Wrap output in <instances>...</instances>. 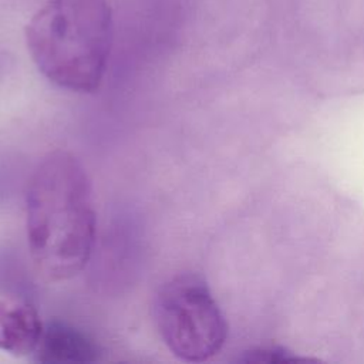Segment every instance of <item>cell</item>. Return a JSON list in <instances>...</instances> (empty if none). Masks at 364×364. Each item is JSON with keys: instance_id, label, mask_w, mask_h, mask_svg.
<instances>
[{"instance_id": "obj_5", "label": "cell", "mask_w": 364, "mask_h": 364, "mask_svg": "<svg viewBox=\"0 0 364 364\" xmlns=\"http://www.w3.org/2000/svg\"><path fill=\"white\" fill-rule=\"evenodd\" d=\"M44 324L33 304L18 299H0V350L23 357L34 354Z\"/></svg>"}, {"instance_id": "obj_3", "label": "cell", "mask_w": 364, "mask_h": 364, "mask_svg": "<svg viewBox=\"0 0 364 364\" xmlns=\"http://www.w3.org/2000/svg\"><path fill=\"white\" fill-rule=\"evenodd\" d=\"M154 317L162 341L182 361H206L226 341L225 316L208 284L195 274H179L161 286Z\"/></svg>"}, {"instance_id": "obj_4", "label": "cell", "mask_w": 364, "mask_h": 364, "mask_svg": "<svg viewBox=\"0 0 364 364\" xmlns=\"http://www.w3.org/2000/svg\"><path fill=\"white\" fill-rule=\"evenodd\" d=\"M98 354L97 344L84 331L67 321L51 320L44 324L34 358L43 364H87L97 361Z\"/></svg>"}, {"instance_id": "obj_2", "label": "cell", "mask_w": 364, "mask_h": 364, "mask_svg": "<svg viewBox=\"0 0 364 364\" xmlns=\"http://www.w3.org/2000/svg\"><path fill=\"white\" fill-rule=\"evenodd\" d=\"M37 68L55 85L94 92L105 74L112 41L108 0H50L26 28Z\"/></svg>"}, {"instance_id": "obj_1", "label": "cell", "mask_w": 364, "mask_h": 364, "mask_svg": "<svg viewBox=\"0 0 364 364\" xmlns=\"http://www.w3.org/2000/svg\"><path fill=\"white\" fill-rule=\"evenodd\" d=\"M97 218L82 164L70 152H48L26 192L27 243L36 269L48 280H68L90 262Z\"/></svg>"}]
</instances>
